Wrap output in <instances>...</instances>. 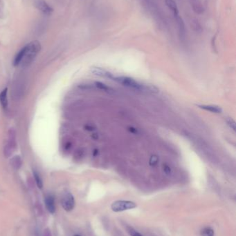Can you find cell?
I'll return each instance as SVG.
<instances>
[{
    "label": "cell",
    "instance_id": "obj_19",
    "mask_svg": "<svg viewBox=\"0 0 236 236\" xmlns=\"http://www.w3.org/2000/svg\"><path fill=\"white\" fill-rule=\"evenodd\" d=\"M127 231L131 236H143L141 234H140V233H139L138 231H136V230H134L133 228H132V227H128Z\"/></svg>",
    "mask_w": 236,
    "mask_h": 236
},
{
    "label": "cell",
    "instance_id": "obj_5",
    "mask_svg": "<svg viewBox=\"0 0 236 236\" xmlns=\"http://www.w3.org/2000/svg\"><path fill=\"white\" fill-rule=\"evenodd\" d=\"M35 6L42 13L47 15H49L53 12V8L44 0H36Z\"/></svg>",
    "mask_w": 236,
    "mask_h": 236
},
{
    "label": "cell",
    "instance_id": "obj_15",
    "mask_svg": "<svg viewBox=\"0 0 236 236\" xmlns=\"http://www.w3.org/2000/svg\"><path fill=\"white\" fill-rule=\"evenodd\" d=\"M33 176H34V178H35V182H36V184H37V186L39 188H42L43 187V182H42V178L40 175H39L38 173H37L36 171H33Z\"/></svg>",
    "mask_w": 236,
    "mask_h": 236
},
{
    "label": "cell",
    "instance_id": "obj_6",
    "mask_svg": "<svg viewBox=\"0 0 236 236\" xmlns=\"http://www.w3.org/2000/svg\"><path fill=\"white\" fill-rule=\"evenodd\" d=\"M91 73L92 74H94L96 76L101 77V78H111L112 79L113 75L112 73L107 71V70H105L103 69H101L99 67H92L91 68Z\"/></svg>",
    "mask_w": 236,
    "mask_h": 236
},
{
    "label": "cell",
    "instance_id": "obj_21",
    "mask_svg": "<svg viewBox=\"0 0 236 236\" xmlns=\"http://www.w3.org/2000/svg\"><path fill=\"white\" fill-rule=\"evenodd\" d=\"M128 131H129L130 133H132L133 134H138L139 133V131L138 129L133 127V126H130V127H128Z\"/></svg>",
    "mask_w": 236,
    "mask_h": 236
},
{
    "label": "cell",
    "instance_id": "obj_1",
    "mask_svg": "<svg viewBox=\"0 0 236 236\" xmlns=\"http://www.w3.org/2000/svg\"><path fill=\"white\" fill-rule=\"evenodd\" d=\"M113 80L118 82V84L123 85V86H125L127 88H129L130 89L138 91H143L146 90H150L153 92L154 91V86H145L144 84H142L139 83V82H137L135 79L130 78V77L126 76H117V77H114L113 76Z\"/></svg>",
    "mask_w": 236,
    "mask_h": 236
},
{
    "label": "cell",
    "instance_id": "obj_4",
    "mask_svg": "<svg viewBox=\"0 0 236 236\" xmlns=\"http://www.w3.org/2000/svg\"><path fill=\"white\" fill-rule=\"evenodd\" d=\"M62 205L65 211H70L72 210L75 206V200L72 195L71 193L65 195L62 200Z\"/></svg>",
    "mask_w": 236,
    "mask_h": 236
},
{
    "label": "cell",
    "instance_id": "obj_13",
    "mask_svg": "<svg viewBox=\"0 0 236 236\" xmlns=\"http://www.w3.org/2000/svg\"><path fill=\"white\" fill-rule=\"evenodd\" d=\"M176 18H177V25L179 27V30H180V32L181 34H184L185 33V26H184V23L183 19L179 15L176 16Z\"/></svg>",
    "mask_w": 236,
    "mask_h": 236
},
{
    "label": "cell",
    "instance_id": "obj_14",
    "mask_svg": "<svg viewBox=\"0 0 236 236\" xmlns=\"http://www.w3.org/2000/svg\"><path fill=\"white\" fill-rule=\"evenodd\" d=\"M95 86L98 88H99V89L104 91H107V92H109V91H112L111 88L109 87L108 86H107L105 84H104L103 83V82H96Z\"/></svg>",
    "mask_w": 236,
    "mask_h": 236
},
{
    "label": "cell",
    "instance_id": "obj_22",
    "mask_svg": "<svg viewBox=\"0 0 236 236\" xmlns=\"http://www.w3.org/2000/svg\"><path fill=\"white\" fill-rule=\"evenodd\" d=\"M74 236H80V235H75Z\"/></svg>",
    "mask_w": 236,
    "mask_h": 236
},
{
    "label": "cell",
    "instance_id": "obj_9",
    "mask_svg": "<svg viewBox=\"0 0 236 236\" xmlns=\"http://www.w3.org/2000/svg\"><path fill=\"white\" fill-rule=\"evenodd\" d=\"M166 4L167 5L170 10L172 11L174 15L176 17L179 15V9L177 7V5L176 4V2L174 1V0H165Z\"/></svg>",
    "mask_w": 236,
    "mask_h": 236
},
{
    "label": "cell",
    "instance_id": "obj_2",
    "mask_svg": "<svg viewBox=\"0 0 236 236\" xmlns=\"http://www.w3.org/2000/svg\"><path fill=\"white\" fill-rule=\"evenodd\" d=\"M24 55L21 63H22L24 66H26L32 62V61L34 60L38 53L40 52L41 49V45L40 42H38V41H33V42H30L26 46H24Z\"/></svg>",
    "mask_w": 236,
    "mask_h": 236
},
{
    "label": "cell",
    "instance_id": "obj_3",
    "mask_svg": "<svg viewBox=\"0 0 236 236\" xmlns=\"http://www.w3.org/2000/svg\"><path fill=\"white\" fill-rule=\"evenodd\" d=\"M137 206L135 202L128 200H117L114 202L111 205V209L114 212H121L130 210Z\"/></svg>",
    "mask_w": 236,
    "mask_h": 236
},
{
    "label": "cell",
    "instance_id": "obj_7",
    "mask_svg": "<svg viewBox=\"0 0 236 236\" xmlns=\"http://www.w3.org/2000/svg\"><path fill=\"white\" fill-rule=\"evenodd\" d=\"M45 204H46L47 210L49 211L51 213H55L56 211L55 201H54V197H53L52 196H47L46 197Z\"/></svg>",
    "mask_w": 236,
    "mask_h": 236
},
{
    "label": "cell",
    "instance_id": "obj_17",
    "mask_svg": "<svg viewBox=\"0 0 236 236\" xmlns=\"http://www.w3.org/2000/svg\"><path fill=\"white\" fill-rule=\"evenodd\" d=\"M158 162H159V158H158V156L156 155H152L150 158V160H149V164H150L151 166H154L158 164Z\"/></svg>",
    "mask_w": 236,
    "mask_h": 236
},
{
    "label": "cell",
    "instance_id": "obj_16",
    "mask_svg": "<svg viewBox=\"0 0 236 236\" xmlns=\"http://www.w3.org/2000/svg\"><path fill=\"white\" fill-rule=\"evenodd\" d=\"M12 164L16 169H19L21 165H22V160L20 158V156H16L13 160H12Z\"/></svg>",
    "mask_w": 236,
    "mask_h": 236
},
{
    "label": "cell",
    "instance_id": "obj_11",
    "mask_svg": "<svg viewBox=\"0 0 236 236\" xmlns=\"http://www.w3.org/2000/svg\"><path fill=\"white\" fill-rule=\"evenodd\" d=\"M24 52H25V48L24 47L23 48L20 50V51L18 53H17L16 58H15V60H14V65L15 66H17V65H19L21 62H22L24 55Z\"/></svg>",
    "mask_w": 236,
    "mask_h": 236
},
{
    "label": "cell",
    "instance_id": "obj_18",
    "mask_svg": "<svg viewBox=\"0 0 236 236\" xmlns=\"http://www.w3.org/2000/svg\"><path fill=\"white\" fill-rule=\"evenodd\" d=\"M226 123H227V125L229 126L230 129H232L234 131H235V129H236L235 122L234 120L231 119V118H228V119H226Z\"/></svg>",
    "mask_w": 236,
    "mask_h": 236
},
{
    "label": "cell",
    "instance_id": "obj_10",
    "mask_svg": "<svg viewBox=\"0 0 236 236\" xmlns=\"http://www.w3.org/2000/svg\"><path fill=\"white\" fill-rule=\"evenodd\" d=\"M7 93L8 88H6L0 93V104L3 108H7L8 105V99H7Z\"/></svg>",
    "mask_w": 236,
    "mask_h": 236
},
{
    "label": "cell",
    "instance_id": "obj_12",
    "mask_svg": "<svg viewBox=\"0 0 236 236\" xmlns=\"http://www.w3.org/2000/svg\"><path fill=\"white\" fill-rule=\"evenodd\" d=\"M200 234H201L202 236H214L215 233L213 229L211 228V227L206 226L201 230Z\"/></svg>",
    "mask_w": 236,
    "mask_h": 236
},
{
    "label": "cell",
    "instance_id": "obj_8",
    "mask_svg": "<svg viewBox=\"0 0 236 236\" xmlns=\"http://www.w3.org/2000/svg\"><path fill=\"white\" fill-rule=\"evenodd\" d=\"M198 107L200 108L203 109V110L211 112V113H221L222 111V109L216 105L203 104V105H198Z\"/></svg>",
    "mask_w": 236,
    "mask_h": 236
},
{
    "label": "cell",
    "instance_id": "obj_20",
    "mask_svg": "<svg viewBox=\"0 0 236 236\" xmlns=\"http://www.w3.org/2000/svg\"><path fill=\"white\" fill-rule=\"evenodd\" d=\"M163 172L165 173L167 175H170V174H171V173H172L171 168H170V166H168V165L167 164H163Z\"/></svg>",
    "mask_w": 236,
    "mask_h": 236
}]
</instances>
